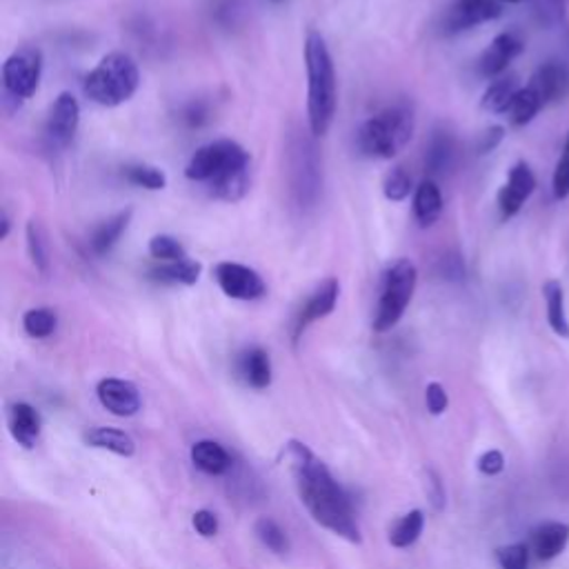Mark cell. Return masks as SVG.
Returning <instances> with one entry per match:
<instances>
[{
    "mask_svg": "<svg viewBox=\"0 0 569 569\" xmlns=\"http://www.w3.org/2000/svg\"><path fill=\"white\" fill-rule=\"evenodd\" d=\"M249 182H251V171H249V164H247V167L233 169V171L216 178L213 182H209V191L218 200L238 202L249 191Z\"/></svg>",
    "mask_w": 569,
    "mask_h": 569,
    "instance_id": "4316f807",
    "label": "cell"
},
{
    "mask_svg": "<svg viewBox=\"0 0 569 569\" xmlns=\"http://www.w3.org/2000/svg\"><path fill=\"white\" fill-rule=\"evenodd\" d=\"M413 191V182H411V176L405 167H393L385 180H382V193L387 200L391 202H402L409 193Z\"/></svg>",
    "mask_w": 569,
    "mask_h": 569,
    "instance_id": "e575fe53",
    "label": "cell"
},
{
    "mask_svg": "<svg viewBox=\"0 0 569 569\" xmlns=\"http://www.w3.org/2000/svg\"><path fill=\"white\" fill-rule=\"evenodd\" d=\"M425 400H427V409H429L433 416H440V413L447 409V405H449L447 391H445V387H442L440 382H429V385H427V389H425Z\"/></svg>",
    "mask_w": 569,
    "mask_h": 569,
    "instance_id": "60d3db41",
    "label": "cell"
},
{
    "mask_svg": "<svg viewBox=\"0 0 569 569\" xmlns=\"http://www.w3.org/2000/svg\"><path fill=\"white\" fill-rule=\"evenodd\" d=\"M565 153H569V133H567V140H565Z\"/></svg>",
    "mask_w": 569,
    "mask_h": 569,
    "instance_id": "7dc6e473",
    "label": "cell"
},
{
    "mask_svg": "<svg viewBox=\"0 0 569 569\" xmlns=\"http://www.w3.org/2000/svg\"><path fill=\"white\" fill-rule=\"evenodd\" d=\"M149 253H151V258H156L160 262H176V260L189 258L184 244L169 233H156L149 240Z\"/></svg>",
    "mask_w": 569,
    "mask_h": 569,
    "instance_id": "836d02e7",
    "label": "cell"
},
{
    "mask_svg": "<svg viewBox=\"0 0 569 569\" xmlns=\"http://www.w3.org/2000/svg\"><path fill=\"white\" fill-rule=\"evenodd\" d=\"M502 138H505V127H500V124H491V127H487L480 136H478V140H476V151L482 156V153H491L500 142H502Z\"/></svg>",
    "mask_w": 569,
    "mask_h": 569,
    "instance_id": "ab89813d",
    "label": "cell"
},
{
    "mask_svg": "<svg viewBox=\"0 0 569 569\" xmlns=\"http://www.w3.org/2000/svg\"><path fill=\"white\" fill-rule=\"evenodd\" d=\"M440 273L445 278H453V280H460L465 276V267H462V260L458 256H447L442 260V267H440Z\"/></svg>",
    "mask_w": 569,
    "mask_h": 569,
    "instance_id": "ee69618b",
    "label": "cell"
},
{
    "mask_svg": "<svg viewBox=\"0 0 569 569\" xmlns=\"http://www.w3.org/2000/svg\"><path fill=\"white\" fill-rule=\"evenodd\" d=\"M40 413L27 405V402H16L9 409V431L13 436V440L27 449H31L40 436Z\"/></svg>",
    "mask_w": 569,
    "mask_h": 569,
    "instance_id": "d6986e66",
    "label": "cell"
},
{
    "mask_svg": "<svg viewBox=\"0 0 569 569\" xmlns=\"http://www.w3.org/2000/svg\"><path fill=\"white\" fill-rule=\"evenodd\" d=\"M122 176L136 184V187H142V189H149V191H160L167 187V176L160 167H153V164H144V162H138V164H127L122 169Z\"/></svg>",
    "mask_w": 569,
    "mask_h": 569,
    "instance_id": "4dcf8cb0",
    "label": "cell"
},
{
    "mask_svg": "<svg viewBox=\"0 0 569 569\" xmlns=\"http://www.w3.org/2000/svg\"><path fill=\"white\" fill-rule=\"evenodd\" d=\"M22 327L31 338H47L58 327V316L49 307H33L22 316Z\"/></svg>",
    "mask_w": 569,
    "mask_h": 569,
    "instance_id": "d6a6232c",
    "label": "cell"
},
{
    "mask_svg": "<svg viewBox=\"0 0 569 569\" xmlns=\"http://www.w3.org/2000/svg\"><path fill=\"white\" fill-rule=\"evenodd\" d=\"M313 151L316 149L307 140H298L291 149V189L300 204L311 202L318 193L320 167Z\"/></svg>",
    "mask_w": 569,
    "mask_h": 569,
    "instance_id": "8fae6325",
    "label": "cell"
},
{
    "mask_svg": "<svg viewBox=\"0 0 569 569\" xmlns=\"http://www.w3.org/2000/svg\"><path fill=\"white\" fill-rule=\"evenodd\" d=\"M418 284V269L409 258H396L389 262L380 278L378 302L373 309L371 327L373 331H389L398 325L402 313L407 311L413 291Z\"/></svg>",
    "mask_w": 569,
    "mask_h": 569,
    "instance_id": "5b68a950",
    "label": "cell"
},
{
    "mask_svg": "<svg viewBox=\"0 0 569 569\" xmlns=\"http://www.w3.org/2000/svg\"><path fill=\"white\" fill-rule=\"evenodd\" d=\"M525 49V42L518 33L513 31H502L498 33L489 47L480 53L478 58V73L482 78H498L513 58H518Z\"/></svg>",
    "mask_w": 569,
    "mask_h": 569,
    "instance_id": "5bb4252c",
    "label": "cell"
},
{
    "mask_svg": "<svg viewBox=\"0 0 569 569\" xmlns=\"http://www.w3.org/2000/svg\"><path fill=\"white\" fill-rule=\"evenodd\" d=\"M413 129V109L405 102H396L360 124L356 144L367 158H393L409 144Z\"/></svg>",
    "mask_w": 569,
    "mask_h": 569,
    "instance_id": "3957f363",
    "label": "cell"
},
{
    "mask_svg": "<svg viewBox=\"0 0 569 569\" xmlns=\"http://www.w3.org/2000/svg\"><path fill=\"white\" fill-rule=\"evenodd\" d=\"M140 87V71L129 53L111 51L84 76V96L102 107L127 102Z\"/></svg>",
    "mask_w": 569,
    "mask_h": 569,
    "instance_id": "277c9868",
    "label": "cell"
},
{
    "mask_svg": "<svg viewBox=\"0 0 569 569\" xmlns=\"http://www.w3.org/2000/svg\"><path fill=\"white\" fill-rule=\"evenodd\" d=\"M42 76V51L33 44L16 49L2 64V84L7 100L22 102L38 91Z\"/></svg>",
    "mask_w": 569,
    "mask_h": 569,
    "instance_id": "52a82bcc",
    "label": "cell"
},
{
    "mask_svg": "<svg viewBox=\"0 0 569 569\" xmlns=\"http://www.w3.org/2000/svg\"><path fill=\"white\" fill-rule=\"evenodd\" d=\"M456 160V138L447 129H433L427 149H425V167L429 173H445L451 169Z\"/></svg>",
    "mask_w": 569,
    "mask_h": 569,
    "instance_id": "ffe728a7",
    "label": "cell"
},
{
    "mask_svg": "<svg viewBox=\"0 0 569 569\" xmlns=\"http://www.w3.org/2000/svg\"><path fill=\"white\" fill-rule=\"evenodd\" d=\"M273 2H280V0H273Z\"/></svg>",
    "mask_w": 569,
    "mask_h": 569,
    "instance_id": "681fc988",
    "label": "cell"
},
{
    "mask_svg": "<svg viewBox=\"0 0 569 569\" xmlns=\"http://www.w3.org/2000/svg\"><path fill=\"white\" fill-rule=\"evenodd\" d=\"M542 298H545L547 322H549L551 331L560 338H569V320H567V311H565V291H562L560 280H556V278L545 280Z\"/></svg>",
    "mask_w": 569,
    "mask_h": 569,
    "instance_id": "603a6c76",
    "label": "cell"
},
{
    "mask_svg": "<svg viewBox=\"0 0 569 569\" xmlns=\"http://www.w3.org/2000/svg\"><path fill=\"white\" fill-rule=\"evenodd\" d=\"M84 442L89 447L96 449H107L113 451L118 456H131L136 451V445L131 440V436H127L120 429H111V427H93L84 433Z\"/></svg>",
    "mask_w": 569,
    "mask_h": 569,
    "instance_id": "83f0119b",
    "label": "cell"
},
{
    "mask_svg": "<svg viewBox=\"0 0 569 569\" xmlns=\"http://www.w3.org/2000/svg\"><path fill=\"white\" fill-rule=\"evenodd\" d=\"M98 400L113 416H133L140 409V393L133 382L122 378H104L98 382Z\"/></svg>",
    "mask_w": 569,
    "mask_h": 569,
    "instance_id": "2e32d148",
    "label": "cell"
},
{
    "mask_svg": "<svg viewBox=\"0 0 569 569\" xmlns=\"http://www.w3.org/2000/svg\"><path fill=\"white\" fill-rule=\"evenodd\" d=\"M0 224H2V229H0V240H4V238L9 236V231H11V218H9V213H7V211H2V216H0Z\"/></svg>",
    "mask_w": 569,
    "mask_h": 569,
    "instance_id": "bcb514c9",
    "label": "cell"
},
{
    "mask_svg": "<svg viewBox=\"0 0 569 569\" xmlns=\"http://www.w3.org/2000/svg\"><path fill=\"white\" fill-rule=\"evenodd\" d=\"M80 124V104L73 98V93L62 91L58 93V98L53 100L49 116H47V124H44V133L49 138L51 144L56 147H67Z\"/></svg>",
    "mask_w": 569,
    "mask_h": 569,
    "instance_id": "7c38bea8",
    "label": "cell"
},
{
    "mask_svg": "<svg viewBox=\"0 0 569 569\" xmlns=\"http://www.w3.org/2000/svg\"><path fill=\"white\" fill-rule=\"evenodd\" d=\"M193 527H196V531H198L200 536L211 538V536L218 533V518H216L213 511L200 509V511L193 513Z\"/></svg>",
    "mask_w": 569,
    "mask_h": 569,
    "instance_id": "b9f144b4",
    "label": "cell"
},
{
    "mask_svg": "<svg viewBox=\"0 0 569 569\" xmlns=\"http://www.w3.org/2000/svg\"><path fill=\"white\" fill-rule=\"evenodd\" d=\"M191 462H193L200 471L211 473V476L224 473V471L231 467L229 453L224 451L222 445H218V442H213V440H198V442L191 447Z\"/></svg>",
    "mask_w": 569,
    "mask_h": 569,
    "instance_id": "cb8c5ba5",
    "label": "cell"
},
{
    "mask_svg": "<svg viewBox=\"0 0 569 569\" xmlns=\"http://www.w3.org/2000/svg\"><path fill=\"white\" fill-rule=\"evenodd\" d=\"M567 542H569V525L549 520V522H542L531 529L529 551L538 560H553L556 556H560L565 551Z\"/></svg>",
    "mask_w": 569,
    "mask_h": 569,
    "instance_id": "e0dca14e",
    "label": "cell"
},
{
    "mask_svg": "<svg viewBox=\"0 0 569 569\" xmlns=\"http://www.w3.org/2000/svg\"><path fill=\"white\" fill-rule=\"evenodd\" d=\"M27 251H29L33 267L40 273H47L49 271V244H47L44 229L38 220L27 222Z\"/></svg>",
    "mask_w": 569,
    "mask_h": 569,
    "instance_id": "1f68e13d",
    "label": "cell"
},
{
    "mask_svg": "<svg viewBox=\"0 0 569 569\" xmlns=\"http://www.w3.org/2000/svg\"><path fill=\"white\" fill-rule=\"evenodd\" d=\"M213 278L224 296L233 300H258L267 293V284L262 276L240 262L222 260L213 267Z\"/></svg>",
    "mask_w": 569,
    "mask_h": 569,
    "instance_id": "9c48e42d",
    "label": "cell"
},
{
    "mask_svg": "<svg viewBox=\"0 0 569 569\" xmlns=\"http://www.w3.org/2000/svg\"><path fill=\"white\" fill-rule=\"evenodd\" d=\"M238 373L240 378L253 387L264 389L271 382V360L262 347H249L238 358Z\"/></svg>",
    "mask_w": 569,
    "mask_h": 569,
    "instance_id": "44dd1931",
    "label": "cell"
},
{
    "mask_svg": "<svg viewBox=\"0 0 569 569\" xmlns=\"http://www.w3.org/2000/svg\"><path fill=\"white\" fill-rule=\"evenodd\" d=\"M527 2L531 7L533 18L545 27H553V24L562 22V18H565L567 0H527Z\"/></svg>",
    "mask_w": 569,
    "mask_h": 569,
    "instance_id": "74e56055",
    "label": "cell"
},
{
    "mask_svg": "<svg viewBox=\"0 0 569 569\" xmlns=\"http://www.w3.org/2000/svg\"><path fill=\"white\" fill-rule=\"evenodd\" d=\"M502 16L498 0H451L438 20L442 36H456Z\"/></svg>",
    "mask_w": 569,
    "mask_h": 569,
    "instance_id": "ba28073f",
    "label": "cell"
},
{
    "mask_svg": "<svg viewBox=\"0 0 569 569\" xmlns=\"http://www.w3.org/2000/svg\"><path fill=\"white\" fill-rule=\"evenodd\" d=\"M293 473L300 500L316 522L351 542H360V527L353 505L331 471L305 445L291 442Z\"/></svg>",
    "mask_w": 569,
    "mask_h": 569,
    "instance_id": "6da1fadb",
    "label": "cell"
},
{
    "mask_svg": "<svg viewBox=\"0 0 569 569\" xmlns=\"http://www.w3.org/2000/svg\"><path fill=\"white\" fill-rule=\"evenodd\" d=\"M527 84L538 93L542 104L558 102L569 93V69L558 60H547L533 71Z\"/></svg>",
    "mask_w": 569,
    "mask_h": 569,
    "instance_id": "9a60e30c",
    "label": "cell"
},
{
    "mask_svg": "<svg viewBox=\"0 0 569 569\" xmlns=\"http://www.w3.org/2000/svg\"><path fill=\"white\" fill-rule=\"evenodd\" d=\"M187 122L189 124H200L204 118H207V111H204V107L202 104H191L189 109H187Z\"/></svg>",
    "mask_w": 569,
    "mask_h": 569,
    "instance_id": "f6af8a7d",
    "label": "cell"
},
{
    "mask_svg": "<svg viewBox=\"0 0 569 569\" xmlns=\"http://www.w3.org/2000/svg\"><path fill=\"white\" fill-rule=\"evenodd\" d=\"M256 536L260 538V542L273 551V553H287L289 551V540L287 533L282 531V527L271 520V518H258L256 522Z\"/></svg>",
    "mask_w": 569,
    "mask_h": 569,
    "instance_id": "d590c367",
    "label": "cell"
},
{
    "mask_svg": "<svg viewBox=\"0 0 569 569\" xmlns=\"http://www.w3.org/2000/svg\"><path fill=\"white\" fill-rule=\"evenodd\" d=\"M551 189H553L556 200H565L569 196V153H565L556 162L553 176H551Z\"/></svg>",
    "mask_w": 569,
    "mask_h": 569,
    "instance_id": "f35d334b",
    "label": "cell"
},
{
    "mask_svg": "<svg viewBox=\"0 0 569 569\" xmlns=\"http://www.w3.org/2000/svg\"><path fill=\"white\" fill-rule=\"evenodd\" d=\"M202 264L193 258H182L176 262H160L156 269H151V278L164 284H196L200 278Z\"/></svg>",
    "mask_w": 569,
    "mask_h": 569,
    "instance_id": "d4e9b609",
    "label": "cell"
},
{
    "mask_svg": "<svg viewBox=\"0 0 569 569\" xmlns=\"http://www.w3.org/2000/svg\"><path fill=\"white\" fill-rule=\"evenodd\" d=\"M247 164H249V151L236 140L220 138V140L207 142L193 151V156L189 158V162L184 167V176L189 180L209 184L216 178H220L233 169L247 167Z\"/></svg>",
    "mask_w": 569,
    "mask_h": 569,
    "instance_id": "8992f818",
    "label": "cell"
},
{
    "mask_svg": "<svg viewBox=\"0 0 569 569\" xmlns=\"http://www.w3.org/2000/svg\"><path fill=\"white\" fill-rule=\"evenodd\" d=\"M567 2H569V0H567Z\"/></svg>",
    "mask_w": 569,
    "mask_h": 569,
    "instance_id": "f907efd6",
    "label": "cell"
},
{
    "mask_svg": "<svg viewBox=\"0 0 569 569\" xmlns=\"http://www.w3.org/2000/svg\"><path fill=\"white\" fill-rule=\"evenodd\" d=\"M338 296H340V282L336 278H325L309 296L307 300L300 305V309L296 311V318H293V327H291V340L298 342L300 336L305 333V329L329 316L333 309H336V302H338Z\"/></svg>",
    "mask_w": 569,
    "mask_h": 569,
    "instance_id": "30bf717a",
    "label": "cell"
},
{
    "mask_svg": "<svg viewBox=\"0 0 569 569\" xmlns=\"http://www.w3.org/2000/svg\"><path fill=\"white\" fill-rule=\"evenodd\" d=\"M507 2H520V0H507Z\"/></svg>",
    "mask_w": 569,
    "mask_h": 569,
    "instance_id": "c3c4849f",
    "label": "cell"
},
{
    "mask_svg": "<svg viewBox=\"0 0 569 569\" xmlns=\"http://www.w3.org/2000/svg\"><path fill=\"white\" fill-rule=\"evenodd\" d=\"M422 527H425V516H422V511L413 509V511L405 513L400 520H396V525L389 531V540L393 547L405 549L418 540V536L422 533Z\"/></svg>",
    "mask_w": 569,
    "mask_h": 569,
    "instance_id": "f546056e",
    "label": "cell"
},
{
    "mask_svg": "<svg viewBox=\"0 0 569 569\" xmlns=\"http://www.w3.org/2000/svg\"><path fill=\"white\" fill-rule=\"evenodd\" d=\"M478 469L485 476H496V473H500L505 469V456L498 449H489V451H485L478 458Z\"/></svg>",
    "mask_w": 569,
    "mask_h": 569,
    "instance_id": "7bdbcfd3",
    "label": "cell"
},
{
    "mask_svg": "<svg viewBox=\"0 0 569 569\" xmlns=\"http://www.w3.org/2000/svg\"><path fill=\"white\" fill-rule=\"evenodd\" d=\"M442 213V193L433 180H422L413 189V216L420 227H431Z\"/></svg>",
    "mask_w": 569,
    "mask_h": 569,
    "instance_id": "7402d4cb",
    "label": "cell"
},
{
    "mask_svg": "<svg viewBox=\"0 0 569 569\" xmlns=\"http://www.w3.org/2000/svg\"><path fill=\"white\" fill-rule=\"evenodd\" d=\"M500 569H529V545L513 542L496 549Z\"/></svg>",
    "mask_w": 569,
    "mask_h": 569,
    "instance_id": "8d00e7d4",
    "label": "cell"
},
{
    "mask_svg": "<svg viewBox=\"0 0 569 569\" xmlns=\"http://www.w3.org/2000/svg\"><path fill=\"white\" fill-rule=\"evenodd\" d=\"M536 189V176L531 171V167L525 160H518L509 173H507V182L502 184V189L498 191V209L502 218H511L520 211V207L525 204V200L533 193Z\"/></svg>",
    "mask_w": 569,
    "mask_h": 569,
    "instance_id": "4fadbf2b",
    "label": "cell"
},
{
    "mask_svg": "<svg viewBox=\"0 0 569 569\" xmlns=\"http://www.w3.org/2000/svg\"><path fill=\"white\" fill-rule=\"evenodd\" d=\"M542 107H545V104H542V100L538 98V93L527 84V87H522V89L516 93V98L511 100V104H509V109H507V118H509V122H511L513 127H522V124L531 122V120L536 118V113H538Z\"/></svg>",
    "mask_w": 569,
    "mask_h": 569,
    "instance_id": "f1b7e54d",
    "label": "cell"
},
{
    "mask_svg": "<svg viewBox=\"0 0 569 569\" xmlns=\"http://www.w3.org/2000/svg\"><path fill=\"white\" fill-rule=\"evenodd\" d=\"M522 87L518 84L516 76H498L491 80V84L482 93V109L491 113H507L511 100Z\"/></svg>",
    "mask_w": 569,
    "mask_h": 569,
    "instance_id": "484cf974",
    "label": "cell"
},
{
    "mask_svg": "<svg viewBox=\"0 0 569 569\" xmlns=\"http://www.w3.org/2000/svg\"><path fill=\"white\" fill-rule=\"evenodd\" d=\"M305 71H307V120L313 138H320L329 131L336 104V69L329 53V47L320 31H309L305 38Z\"/></svg>",
    "mask_w": 569,
    "mask_h": 569,
    "instance_id": "7a4b0ae2",
    "label": "cell"
},
{
    "mask_svg": "<svg viewBox=\"0 0 569 569\" xmlns=\"http://www.w3.org/2000/svg\"><path fill=\"white\" fill-rule=\"evenodd\" d=\"M133 209L127 207L113 216H109L107 220L98 222L89 236V247L96 256H104L113 249V244L120 240V236L127 231L129 222H131Z\"/></svg>",
    "mask_w": 569,
    "mask_h": 569,
    "instance_id": "ac0fdd59",
    "label": "cell"
}]
</instances>
